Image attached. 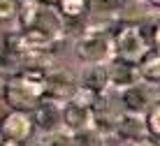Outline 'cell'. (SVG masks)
<instances>
[{
  "label": "cell",
  "instance_id": "cell-1",
  "mask_svg": "<svg viewBox=\"0 0 160 146\" xmlns=\"http://www.w3.org/2000/svg\"><path fill=\"white\" fill-rule=\"evenodd\" d=\"M74 51L84 65H107L114 58V37L104 26L88 28L77 40Z\"/></svg>",
  "mask_w": 160,
  "mask_h": 146
},
{
  "label": "cell",
  "instance_id": "cell-2",
  "mask_svg": "<svg viewBox=\"0 0 160 146\" xmlns=\"http://www.w3.org/2000/svg\"><path fill=\"white\" fill-rule=\"evenodd\" d=\"M114 49L118 51L121 60L130 63V65H137L146 56V42H144V37H142L137 26L121 28V33L116 35V42H114Z\"/></svg>",
  "mask_w": 160,
  "mask_h": 146
},
{
  "label": "cell",
  "instance_id": "cell-3",
  "mask_svg": "<svg viewBox=\"0 0 160 146\" xmlns=\"http://www.w3.org/2000/svg\"><path fill=\"white\" fill-rule=\"evenodd\" d=\"M114 134L118 142L123 144H137L144 139L146 134V121L142 114H130V111H121L114 118Z\"/></svg>",
  "mask_w": 160,
  "mask_h": 146
},
{
  "label": "cell",
  "instance_id": "cell-4",
  "mask_svg": "<svg viewBox=\"0 0 160 146\" xmlns=\"http://www.w3.org/2000/svg\"><path fill=\"white\" fill-rule=\"evenodd\" d=\"M153 100H156V88L144 83V81L121 91V104H123L125 111H130V114H144L148 107L156 104Z\"/></svg>",
  "mask_w": 160,
  "mask_h": 146
},
{
  "label": "cell",
  "instance_id": "cell-5",
  "mask_svg": "<svg viewBox=\"0 0 160 146\" xmlns=\"http://www.w3.org/2000/svg\"><path fill=\"white\" fill-rule=\"evenodd\" d=\"M79 86L95 95L98 104H100L109 93V70H107V65H86L84 72H81Z\"/></svg>",
  "mask_w": 160,
  "mask_h": 146
},
{
  "label": "cell",
  "instance_id": "cell-6",
  "mask_svg": "<svg viewBox=\"0 0 160 146\" xmlns=\"http://www.w3.org/2000/svg\"><path fill=\"white\" fill-rule=\"evenodd\" d=\"M0 132H2V137L9 139V142H23L32 132V121H30V116L26 114V111H9L2 118Z\"/></svg>",
  "mask_w": 160,
  "mask_h": 146
},
{
  "label": "cell",
  "instance_id": "cell-7",
  "mask_svg": "<svg viewBox=\"0 0 160 146\" xmlns=\"http://www.w3.org/2000/svg\"><path fill=\"white\" fill-rule=\"evenodd\" d=\"M35 118L42 134L60 130L63 128V104L51 102V100H40V104L35 107Z\"/></svg>",
  "mask_w": 160,
  "mask_h": 146
},
{
  "label": "cell",
  "instance_id": "cell-8",
  "mask_svg": "<svg viewBox=\"0 0 160 146\" xmlns=\"http://www.w3.org/2000/svg\"><path fill=\"white\" fill-rule=\"evenodd\" d=\"M91 125H93V109L74 104V102L63 104V128L68 132H72V134L84 132V130H91Z\"/></svg>",
  "mask_w": 160,
  "mask_h": 146
},
{
  "label": "cell",
  "instance_id": "cell-9",
  "mask_svg": "<svg viewBox=\"0 0 160 146\" xmlns=\"http://www.w3.org/2000/svg\"><path fill=\"white\" fill-rule=\"evenodd\" d=\"M2 98H5V102H7L9 107H14V111L35 109V107L40 104V100L32 98V95L26 91L19 81H14V79H9V81L2 86Z\"/></svg>",
  "mask_w": 160,
  "mask_h": 146
},
{
  "label": "cell",
  "instance_id": "cell-10",
  "mask_svg": "<svg viewBox=\"0 0 160 146\" xmlns=\"http://www.w3.org/2000/svg\"><path fill=\"white\" fill-rule=\"evenodd\" d=\"M109 70V91H125V88L139 83V72H137L135 65L130 63H114L107 65Z\"/></svg>",
  "mask_w": 160,
  "mask_h": 146
},
{
  "label": "cell",
  "instance_id": "cell-11",
  "mask_svg": "<svg viewBox=\"0 0 160 146\" xmlns=\"http://www.w3.org/2000/svg\"><path fill=\"white\" fill-rule=\"evenodd\" d=\"M40 9H42V3H40V0H21V7L16 9L19 26L23 28V30L32 28V23H35L37 16H40Z\"/></svg>",
  "mask_w": 160,
  "mask_h": 146
},
{
  "label": "cell",
  "instance_id": "cell-12",
  "mask_svg": "<svg viewBox=\"0 0 160 146\" xmlns=\"http://www.w3.org/2000/svg\"><path fill=\"white\" fill-rule=\"evenodd\" d=\"M137 72H139V81L148 83V86H156V83H160V53L148 56L144 63L137 67Z\"/></svg>",
  "mask_w": 160,
  "mask_h": 146
},
{
  "label": "cell",
  "instance_id": "cell-13",
  "mask_svg": "<svg viewBox=\"0 0 160 146\" xmlns=\"http://www.w3.org/2000/svg\"><path fill=\"white\" fill-rule=\"evenodd\" d=\"M42 144L44 146H74V139H72V132H68L65 128H60L56 132L42 134Z\"/></svg>",
  "mask_w": 160,
  "mask_h": 146
},
{
  "label": "cell",
  "instance_id": "cell-14",
  "mask_svg": "<svg viewBox=\"0 0 160 146\" xmlns=\"http://www.w3.org/2000/svg\"><path fill=\"white\" fill-rule=\"evenodd\" d=\"M60 9L65 16H79L86 9V0H60Z\"/></svg>",
  "mask_w": 160,
  "mask_h": 146
},
{
  "label": "cell",
  "instance_id": "cell-15",
  "mask_svg": "<svg viewBox=\"0 0 160 146\" xmlns=\"http://www.w3.org/2000/svg\"><path fill=\"white\" fill-rule=\"evenodd\" d=\"M16 0H0V21H12L16 19Z\"/></svg>",
  "mask_w": 160,
  "mask_h": 146
},
{
  "label": "cell",
  "instance_id": "cell-16",
  "mask_svg": "<svg viewBox=\"0 0 160 146\" xmlns=\"http://www.w3.org/2000/svg\"><path fill=\"white\" fill-rule=\"evenodd\" d=\"M146 130L160 134V102L153 104L151 109H148V118H146Z\"/></svg>",
  "mask_w": 160,
  "mask_h": 146
},
{
  "label": "cell",
  "instance_id": "cell-17",
  "mask_svg": "<svg viewBox=\"0 0 160 146\" xmlns=\"http://www.w3.org/2000/svg\"><path fill=\"white\" fill-rule=\"evenodd\" d=\"M153 40H156V47H158V53H160V23L156 26V33H153Z\"/></svg>",
  "mask_w": 160,
  "mask_h": 146
},
{
  "label": "cell",
  "instance_id": "cell-18",
  "mask_svg": "<svg viewBox=\"0 0 160 146\" xmlns=\"http://www.w3.org/2000/svg\"><path fill=\"white\" fill-rule=\"evenodd\" d=\"M132 146H158V144H151V142H146V139H142V142H137V144H132Z\"/></svg>",
  "mask_w": 160,
  "mask_h": 146
},
{
  "label": "cell",
  "instance_id": "cell-19",
  "mask_svg": "<svg viewBox=\"0 0 160 146\" xmlns=\"http://www.w3.org/2000/svg\"><path fill=\"white\" fill-rule=\"evenodd\" d=\"M40 3H42V0H40ZM44 3H58V0H44Z\"/></svg>",
  "mask_w": 160,
  "mask_h": 146
},
{
  "label": "cell",
  "instance_id": "cell-20",
  "mask_svg": "<svg viewBox=\"0 0 160 146\" xmlns=\"http://www.w3.org/2000/svg\"><path fill=\"white\" fill-rule=\"evenodd\" d=\"M151 3H156V5H160V0H151Z\"/></svg>",
  "mask_w": 160,
  "mask_h": 146
},
{
  "label": "cell",
  "instance_id": "cell-21",
  "mask_svg": "<svg viewBox=\"0 0 160 146\" xmlns=\"http://www.w3.org/2000/svg\"><path fill=\"white\" fill-rule=\"evenodd\" d=\"M114 146H121V144H114Z\"/></svg>",
  "mask_w": 160,
  "mask_h": 146
},
{
  "label": "cell",
  "instance_id": "cell-22",
  "mask_svg": "<svg viewBox=\"0 0 160 146\" xmlns=\"http://www.w3.org/2000/svg\"><path fill=\"white\" fill-rule=\"evenodd\" d=\"M112 3H116V0H112Z\"/></svg>",
  "mask_w": 160,
  "mask_h": 146
}]
</instances>
